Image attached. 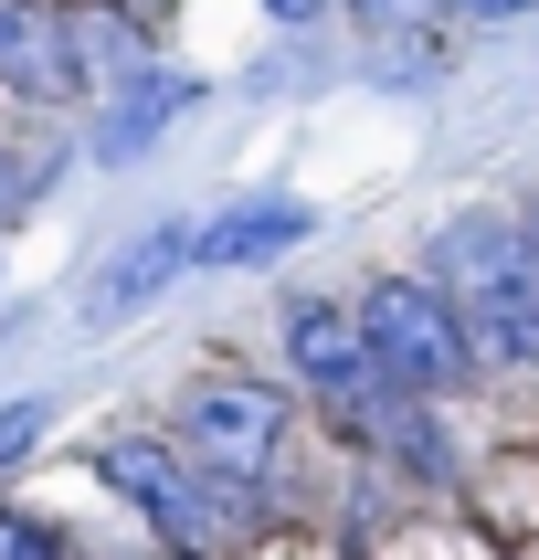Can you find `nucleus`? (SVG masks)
Returning a JSON list of instances; mask_svg holds the SVG:
<instances>
[{
	"mask_svg": "<svg viewBox=\"0 0 539 560\" xmlns=\"http://www.w3.org/2000/svg\"><path fill=\"white\" fill-rule=\"evenodd\" d=\"M201 487H212V508L244 529L254 508L285 487V455H296V402H285L276 381H244V371H212L190 381L180 402V444H169Z\"/></svg>",
	"mask_w": 539,
	"mask_h": 560,
	"instance_id": "1",
	"label": "nucleus"
},
{
	"mask_svg": "<svg viewBox=\"0 0 539 560\" xmlns=\"http://www.w3.org/2000/svg\"><path fill=\"white\" fill-rule=\"evenodd\" d=\"M434 296L455 307L476 371H539V307L518 276V222L507 212H466L434 233Z\"/></svg>",
	"mask_w": 539,
	"mask_h": 560,
	"instance_id": "2",
	"label": "nucleus"
},
{
	"mask_svg": "<svg viewBox=\"0 0 539 560\" xmlns=\"http://www.w3.org/2000/svg\"><path fill=\"white\" fill-rule=\"evenodd\" d=\"M360 349H371V371L391 402H444V392H466L476 381V349L455 328V307L434 296V276H380L360 307H349Z\"/></svg>",
	"mask_w": 539,
	"mask_h": 560,
	"instance_id": "3",
	"label": "nucleus"
},
{
	"mask_svg": "<svg viewBox=\"0 0 539 560\" xmlns=\"http://www.w3.org/2000/svg\"><path fill=\"white\" fill-rule=\"evenodd\" d=\"M285 371H296V392H307L328 423H339L360 455H371L380 412H391V392H380L371 349H360V328H349V307H328V296H296L285 307Z\"/></svg>",
	"mask_w": 539,
	"mask_h": 560,
	"instance_id": "4",
	"label": "nucleus"
},
{
	"mask_svg": "<svg viewBox=\"0 0 539 560\" xmlns=\"http://www.w3.org/2000/svg\"><path fill=\"white\" fill-rule=\"evenodd\" d=\"M95 476H106V487H117V498L138 508V518H149V529L169 539L180 560H212L222 539H233V518L212 508V487H201V476H190L159 434H117V444H95Z\"/></svg>",
	"mask_w": 539,
	"mask_h": 560,
	"instance_id": "5",
	"label": "nucleus"
},
{
	"mask_svg": "<svg viewBox=\"0 0 539 560\" xmlns=\"http://www.w3.org/2000/svg\"><path fill=\"white\" fill-rule=\"evenodd\" d=\"M0 95L11 106H85V74H74V32H63V0H0Z\"/></svg>",
	"mask_w": 539,
	"mask_h": 560,
	"instance_id": "6",
	"label": "nucleus"
},
{
	"mask_svg": "<svg viewBox=\"0 0 539 560\" xmlns=\"http://www.w3.org/2000/svg\"><path fill=\"white\" fill-rule=\"evenodd\" d=\"M296 244H307V201L254 190V201H233V212H212L190 233V265H201V276H244V265H276V254H296Z\"/></svg>",
	"mask_w": 539,
	"mask_h": 560,
	"instance_id": "7",
	"label": "nucleus"
},
{
	"mask_svg": "<svg viewBox=\"0 0 539 560\" xmlns=\"http://www.w3.org/2000/svg\"><path fill=\"white\" fill-rule=\"evenodd\" d=\"M190 95H201V85H190L180 63H159V54H149L138 74H117V85H106V117H95V138H85V149L106 159V170H127L138 149H159V127L180 117Z\"/></svg>",
	"mask_w": 539,
	"mask_h": 560,
	"instance_id": "8",
	"label": "nucleus"
},
{
	"mask_svg": "<svg viewBox=\"0 0 539 560\" xmlns=\"http://www.w3.org/2000/svg\"><path fill=\"white\" fill-rule=\"evenodd\" d=\"M180 265H190V233H180V222H149V233H138V244H117V265L95 276L85 317H95V328H127L138 307H159V296H169V276H180Z\"/></svg>",
	"mask_w": 539,
	"mask_h": 560,
	"instance_id": "9",
	"label": "nucleus"
},
{
	"mask_svg": "<svg viewBox=\"0 0 539 560\" xmlns=\"http://www.w3.org/2000/svg\"><path fill=\"white\" fill-rule=\"evenodd\" d=\"M54 434V402L43 392H22V402H0V476L11 466H32V444Z\"/></svg>",
	"mask_w": 539,
	"mask_h": 560,
	"instance_id": "10",
	"label": "nucleus"
},
{
	"mask_svg": "<svg viewBox=\"0 0 539 560\" xmlns=\"http://www.w3.org/2000/svg\"><path fill=\"white\" fill-rule=\"evenodd\" d=\"M0 560H63L54 518H32V508H11V498H0Z\"/></svg>",
	"mask_w": 539,
	"mask_h": 560,
	"instance_id": "11",
	"label": "nucleus"
},
{
	"mask_svg": "<svg viewBox=\"0 0 539 560\" xmlns=\"http://www.w3.org/2000/svg\"><path fill=\"white\" fill-rule=\"evenodd\" d=\"M32 190H43V170H32V159H11V149H0V233H11V222L32 212Z\"/></svg>",
	"mask_w": 539,
	"mask_h": 560,
	"instance_id": "12",
	"label": "nucleus"
},
{
	"mask_svg": "<svg viewBox=\"0 0 539 560\" xmlns=\"http://www.w3.org/2000/svg\"><path fill=\"white\" fill-rule=\"evenodd\" d=\"M434 11H455V22H507V11H529V0H434Z\"/></svg>",
	"mask_w": 539,
	"mask_h": 560,
	"instance_id": "13",
	"label": "nucleus"
},
{
	"mask_svg": "<svg viewBox=\"0 0 539 560\" xmlns=\"http://www.w3.org/2000/svg\"><path fill=\"white\" fill-rule=\"evenodd\" d=\"M349 11H360V22H371V32H391V22H412L423 0H349Z\"/></svg>",
	"mask_w": 539,
	"mask_h": 560,
	"instance_id": "14",
	"label": "nucleus"
},
{
	"mask_svg": "<svg viewBox=\"0 0 539 560\" xmlns=\"http://www.w3.org/2000/svg\"><path fill=\"white\" fill-rule=\"evenodd\" d=\"M518 276H529V307H539V222H518Z\"/></svg>",
	"mask_w": 539,
	"mask_h": 560,
	"instance_id": "15",
	"label": "nucleus"
},
{
	"mask_svg": "<svg viewBox=\"0 0 539 560\" xmlns=\"http://www.w3.org/2000/svg\"><path fill=\"white\" fill-rule=\"evenodd\" d=\"M265 11H276L285 32H296V22H317V11H328V0H265Z\"/></svg>",
	"mask_w": 539,
	"mask_h": 560,
	"instance_id": "16",
	"label": "nucleus"
}]
</instances>
